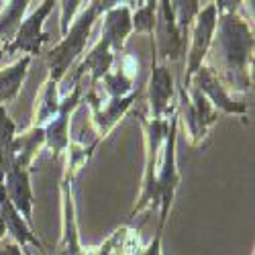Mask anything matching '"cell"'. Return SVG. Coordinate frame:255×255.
Returning a JSON list of instances; mask_svg holds the SVG:
<instances>
[{
    "instance_id": "obj_6",
    "label": "cell",
    "mask_w": 255,
    "mask_h": 255,
    "mask_svg": "<svg viewBox=\"0 0 255 255\" xmlns=\"http://www.w3.org/2000/svg\"><path fill=\"white\" fill-rule=\"evenodd\" d=\"M137 98H139V90L123 98H104V94H100L98 88H88V92L82 96V104H88L92 111L94 135L100 141H104L117 127V123L131 111V106L137 102Z\"/></svg>"
},
{
    "instance_id": "obj_24",
    "label": "cell",
    "mask_w": 255,
    "mask_h": 255,
    "mask_svg": "<svg viewBox=\"0 0 255 255\" xmlns=\"http://www.w3.org/2000/svg\"><path fill=\"white\" fill-rule=\"evenodd\" d=\"M169 4H172L174 18H176V25H178L180 33L190 39V31H192L194 18L200 10V2L198 0H174V2H169Z\"/></svg>"
},
{
    "instance_id": "obj_28",
    "label": "cell",
    "mask_w": 255,
    "mask_h": 255,
    "mask_svg": "<svg viewBox=\"0 0 255 255\" xmlns=\"http://www.w3.org/2000/svg\"><path fill=\"white\" fill-rule=\"evenodd\" d=\"M6 237V229H4V223H2V219H0V241H2Z\"/></svg>"
},
{
    "instance_id": "obj_26",
    "label": "cell",
    "mask_w": 255,
    "mask_h": 255,
    "mask_svg": "<svg viewBox=\"0 0 255 255\" xmlns=\"http://www.w3.org/2000/svg\"><path fill=\"white\" fill-rule=\"evenodd\" d=\"M161 239H163V231L157 229V233H155V237L151 239V243L147 247H143L137 255H161Z\"/></svg>"
},
{
    "instance_id": "obj_30",
    "label": "cell",
    "mask_w": 255,
    "mask_h": 255,
    "mask_svg": "<svg viewBox=\"0 0 255 255\" xmlns=\"http://www.w3.org/2000/svg\"><path fill=\"white\" fill-rule=\"evenodd\" d=\"M0 4H2V2H0Z\"/></svg>"
},
{
    "instance_id": "obj_16",
    "label": "cell",
    "mask_w": 255,
    "mask_h": 255,
    "mask_svg": "<svg viewBox=\"0 0 255 255\" xmlns=\"http://www.w3.org/2000/svg\"><path fill=\"white\" fill-rule=\"evenodd\" d=\"M137 78H139V61L133 55H125L121 59V66L117 70H111L100 82H102V94L106 98H123L137 90Z\"/></svg>"
},
{
    "instance_id": "obj_20",
    "label": "cell",
    "mask_w": 255,
    "mask_h": 255,
    "mask_svg": "<svg viewBox=\"0 0 255 255\" xmlns=\"http://www.w3.org/2000/svg\"><path fill=\"white\" fill-rule=\"evenodd\" d=\"M61 104V96H59V84L45 80L43 86H41L39 94H37V102L33 109V125L31 127H43L55 117V113L59 111Z\"/></svg>"
},
{
    "instance_id": "obj_15",
    "label": "cell",
    "mask_w": 255,
    "mask_h": 255,
    "mask_svg": "<svg viewBox=\"0 0 255 255\" xmlns=\"http://www.w3.org/2000/svg\"><path fill=\"white\" fill-rule=\"evenodd\" d=\"M61 255H82L84 247L78 235L76 202L72 194V184L61 180Z\"/></svg>"
},
{
    "instance_id": "obj_5",
    "label": "cell",
    "mask_w": 255,
    "mask_h": 255,
    "mask_svg": "<svg viewBox=\"0 0 255 255\" xmlns=\"http://www.w3.org/2000/svg\"><path fill=\"white\" fill-rule=\"evenodd\" d=\"M178 121H182L188 141L194 147H200L208 135V129L217 123L219 113L212 109V104L206 100V96L190 86L188 90L184 86L178 88V104H176Z\"/></svg>"
},
{
    "instance_id": "obj_17",
    "label": "cell",
    "mask_w": 255,
    "mask_h": 255,
    "mask_svg": "<svg viewBox=\"0 0 255 255\" xmlns=\"http://www.w3.org/2000/svg\"><path fill=\"white\" fill-rule=\"evenodd\" d=\"M102 141L94 135V131L90 135L70 137V145H68V149H66L68 161H66V169H63V182H70L72 184V180L76 178V174L92 159L96 147Z\"/></svg>"
},
{
    "instance_id": "obj_10",
    "label": "cell",
    "mask_w": 255,
    "mask_h": 255,
    "mask_svg": "<svg viewBox=\"0 0 255 255\" xmlns=\"http://www.w3.org/2000/svg\"><path fill=\"white\" fill-rule=\"evenodd\" d=\"M151 51H153L151 76H149V84H147V92H149V113H151L149 119L165 121L176 113V104H178V100H174V92H176L174 76L165 63H157L153 39H151Z\"/></svg>"
},
{
    "instance_id": "obj_12",
    "label": "cell",
    "mask_w": 255,
    "mask_h": 255,
    "mask_svg": "<svg viewBox=\"0 0 255 255\" xmlns=\"http://www.w3.org/2000/svg\"><path fill=\"white\" fill-rule=\"evenodd\" d=\"M4 190L10 204L25 219V223L33 227V188H31V172L18 165H12L4 174Z\"/></svg>"
},
{
    "instance_id": "obj_1",
    "label": "cell",
    "mask_w": 255,
    "mask_h": 255,
    "mask_svg": "<svg viewBox=\"0 0 255 255\" xmlns=\"http://www.w3.org/2000/svg\"><path fill=\"white\" fill-rule=\"evenodd\" d=\"M241 2L235 0H219L217 27L212 35L208 55L212 66H208L223 86L233 92L247 94L253 88V49L255 37L249 20L239 12Z\"/></svg>"
},
{
    "instance_id": "obj_18",
    "label": "cell",
    "mask_w": 255,
    "mask_h": 255,
    "mask_svg": "<svg viewBox=\"0 0 255 255\" xmlns=\"http://www.w3.org/2000/svg\"><path fill=\"white\" fill-rule=\"evenodd\" d=\"M31 61H33V57L23 55L20 59H16L12 66L0 70V106L16 100L20 88H23V82L27 78V70L31 66Z\"/></svg>"
},
{
    "instance_id": "obj_27",
    "label": "cell",
    "mask_w": 255,
    "mask_h": 255,
    "mask_svg": "<svg viewBox=\"0 0 255 255\" xmlns=\"http://www.w3.org/2000/svg\"><path fill=\"white\" fill-rule=\"evenodd\" d=\"M0 255H25V251L20 249L14 241H0Z\"/></svg>"
},
{
    "instance_id": "obj_22",
    "label": "cell",
    "mask_w": 255,
    "mask_h": 255,
    "mask_svg": "<svg viewBox=\"0 0 255 255\" xmlns=\"http://www.w3.org/2000/svg\"><path fill=\"white\" fill-rule=\"evenodd\" d=\"M16 123L6 113V106H0V169L6 174L14 165V139Z\"/></svg>"
},
{
    "instance_id": "obj_21",
    "label": "cell",
    "mask_w": 255,
    "mask_h": 255,
    "mask_svg": "<svg viewBox=\"0 0 255 255\" xmlns=\"http://www.w3.org/2000/svg\"><path fill=\"white\" fill-rule=\"evenodd\" d=\"M29 4L31 0H10V2L0 4V47L8 45L14 39L18 27L25 20Z\"/></svg>"
},
{
    "instance_id": "obj_13",
    "label": "cell",
    "mask_w": 255,
    "mask_h": 255,
    "mask_svg": "<svg viewBox=\"0 0 255 255\" xmlns=\"http://www.w3.org/2000/svg\"><path fill=\"white\" fill-rule=\"evenodd\" d=\"M133 33V8L129 2H117L102 14V31L100 37L111 41L113 53H123L125 41Z\"/></svg>"
},
{
    "instance_id": "obj_4",
    "label": "cell",
    "mask_w": 255,
    "mask_h": 255,
    "mask_svg": "<svg viewBox=\"0 0 255 255\" xmlns=\"http://www.w3.org/2000/svg\"><path fill=\"white\" fill-rule=\"evenodd\" d=\"M178 113L167 119V133L161 147V161L157 172V186H155V204L159 206V231L165 229L169 210H172L176 190L180 186V174L176 165V143H178Z\"/></svg>"
},
{
    "instance_id": "obj_11",
    "label": "cell",
    "mask_w": 255,
    "mask_h": 255,
    "mask_svg": "<svg viewBox=\"0 0 255 255\" xmlns=\"http://www.w3.org/2000/svg\"><path fill=\"white\" fill-rule=\"evenodd\" d=\"M190 86L198 88L206 100L212 104V109L217 113H225V115H239L245 117L247 115V102L243 100H235V96H231L229 90L223 86V82L217 78V74L212 72L206 63L198 68V72L190 80Z\"/></svg>"
},
{
    "instance_id": "obj_9",
    "label": "cell",
    "mask_w": 255,
    "mask_h": 255,
    "mask_svg": "<svg viewBox=\"0 0 255 255\" xmlns=\"http://www.w3.org/2000/svg\"><path fill=\"white\" fill-rule=\"evenodd\" d=\"M82 96H84V88L82 84H76L74 88H70V92L61 98L59 111L55 113V117L43 127L45 133V147L51 153V159H59L61 153H66L68 145H70V123H72V115L82 106Z\"/></svg>"
},
{
    "instance_id": "obj_29",
    "label": "cell",
    "mask_w": 255,
    "mask_h": 255,
    "mask_svg": "<svg viewBox=\"0 0 255 255\" xmlns=\"http://www.w3.org/2000/svg\"><path fill=\"white\" fill-rule=\"evenodd\" d=\"M2 184H4V172L0 169V186H2Z\"/></svg>"
},
{
    "instance_id": "obj_3",
    "label": "cell",
    "mask_w": 255,
    "mask_h": 255,
    "mask_svg": "<svg viewBox=\"0 0 255 255\" xmlns=\"http://www.w3.org/2000/svg\"><path fill=\"white\" fill-rule=\"evenodd\" d=\"M143 131H145V174H143V186L141 194L133 210L129 212V219H137L139 212H143L147 206L155 204V186H157V172L161 161V147L167 133V119H147L145 115H139Z\"/></svg>"
},
{
    "instance_id": "obj_7",
    "label": "cell",
    "mask_w": 255,
    "mask_h": 255,
    "mask_svg": "<svg viewBox=\"0 0 255 255\" xmlns=\"http://www.w3.org/2000/svg\"><path fill=\"white\" fill-rule=\"evenodd\" d=\"M217 27V8L215 2H208L206 6H200L192 31H190V47H188V59H186V74L182 86L188 90L190 88V80L198 72L200 66H204L210 43H212V35H215Z\"/></svg>"
},
{
    "instance_id": "obj_14",
    "label": "cell",
    "mask_w": 255,
    "mask_h": 255,
    "mask_svg": "<svg viewBox=\"0 0 255 255\" xmlns=\"http://www.w3.org/2000/svg\"><path fill=\"white\" fill-rule=\"evenodd\" d=\"M0 219L4 223V229H6V235L12 237V241L25 251L27 245H35L41 253H45V245L41 241L35 231L25 223V219L18 215L16 208L10 204L8 196H6V190H4V184L0 186Z\"/></svg>"
},
{
    "instance_id": "obj_25",
    "label": "cell",
    "mask_w": 255,
    "mask_h": 255,
    "mask_svg": "<svg viewBox=\"0 0 255 255\" xmlns=\"http://www.w3.org/2000/svg\"><path fill=\"white\" fill-rule=\"evenodd\" d=\"M61 6V37L68 33L70 25H72V18L78 12V8L84 4L80 0H63V2H57Z\"/></svg>"
},
{
    "instance_id": "obj_2",
    "label": "cell",
    "mask_w": 255,
    "mask_h": 255,
    "mask_svg": "<svg viewBox=\"0 0 255 255\" xmlns=\"http://www.w3.org/2000/svg\"><path fill=\"white\" fill-rule=\"evenodd\" d=\"M117 2L119 0H104V2L102 0H92V2H88V6L82 8L80 16L70 25L63 39L51 51L45 53V61H47V68H49L47 80H51L55 84L63 82V78L68 76L72 66L84 55V51H86V43L90 39L96 18L102 16L109 8H113Z\"/></svg>"
},
{
    "instance_id": "obj_23",
    "label": "cell",
    "mask_w": 255,
    "mask_h": 255,
    "mask_svg": "<svg viewBox=\"0 0 255 255\" xmlns=\"http://www.w3.org/2000/svg\"><path fill=\"white\" fill-rule=\"evenodd\" d=\"M155 12H157V0L139 2V6L133 8V33H145V35H149L153 39L155 37V29H157Z\"/></svg>"
},
{
    "instance_id": "obj_8",
    "label": "cell",
    "mask_w": 255,
    "mask_h": 255,
    "mask_svg": "<svg viewBox=\"0 0 255 255\" xmlns=\"http://www.w3.org/2000/svg\"><path fill=\"white\" fill-rule=\"evenodd\" d=\"M55 4H57L55 0H45V2H41L23 20V25L18 27V31L10 43L0 47V55L2 53H25L29 57H37L39 53H43V43L49 39L47 33L43 31V23L53 12Z\"/></svg>"
},
{
    "instance_id": "obj_19",
    "label": "cell",
    "mask_w": 255,
    "mask_h": 255,
    "mask_svg": "<svg viewBox=\"0 0 255 255\" xmlns=\"http://www.w3.org/2000/svg\"><path fill=\"white\" fill-rule=\"evenodd\" d=\"M45 147V133L41 127H31L29 131L16 135L14 139V165L29 169L37 157V153Z\"/></svg>"
}]
</instances>
